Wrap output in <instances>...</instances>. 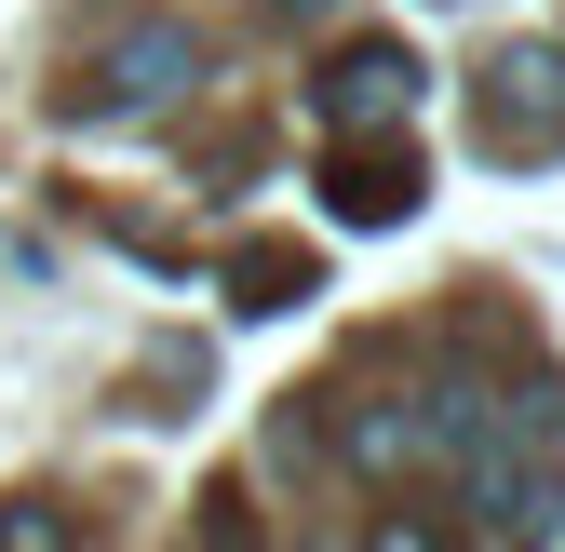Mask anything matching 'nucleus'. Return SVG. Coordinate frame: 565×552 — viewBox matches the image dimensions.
Listing matches in <instances>:
<instances>
[{
    "mask_svg": "<svg viewBox=\"0 0 565 552\" xmlns=\"http://www.w3.org/2000/svg\"><path fill=\"white\" fill-rule=\"evenodd\" d=\"M484 149L499 162H552L565 149V41L484 54Z\"/></svg>",
    "mask_w": 565,
    "mask_h": 552,
    "instance_id": "f03ea898",
    "label": "nucleus"
},
{
    "mask_svg": "<svg viewBox=\"0 0 565 552\" xmlns=\"http://www.w3.org/2000/svg\"><path fill=\"white\" fill-rule=\"evenodd\" d=\"M0 552H82V512H54V499H0Z\"/></svg>",
    "mask_w": 565,
    "mask_h": 552,
    "instance_id": "423d86ee",
    "label": "nucleus"
},
{
    "mask_svg": "<svg viewBox=\"0 0 565 552\" xmlns=\"http://www.w3.org/2000/svg\"><path fill=\"white\" fill-rule=\"evenodd\" d=\"M189 82H202V41H189L175 14H121L108 54L67 82V121H135V108H162V95H189Z\"/></svg>",
    "mask_w": 565,
    "mask_h": 552,
    "instance_id": "f257e3e1",
    "label": "nucleus"
},
{
    "mask_svg": "<svg viewBox=\"0 0 565 552\" xmlns=\"http://www.w3.org/2000/svg\"><path fill=\"white\" fill-rule=\"evenodd\" d=\"M323 202L350 230H391V216H417V149H377V135H337L323 149Z\"/></svg>",
    "mask_w": 565,
    "mask_h": 552,
    "instance_id": "20e7f679",
    "label": "nucleus"
},
{
    "mask_svg": "<svg viewBox=\"0 0 565 552\" xmlns=\"http://www.w3.org/2000/svg\"><path fill=\"white\" fill-rule=\"evenodd\" d=\"M310 284H323V269H310L297 243H243V256H230V297H243V310H297Z\"/></svg>",
    "mask_w": 565,
    "mask_h": 552,
    "instance_id": "39448f33",
    "label": "nucleus"
},
{
    "mask_svg": "<svg viewBox=\"0 0 565 552\" xmlns=\"http://www.w3.org/2000/svg\"><path fill=\"white\" fill-rule=\"evenodd\" d=\"M202 552H269V539H256V499H243V486H216V499H202Z\"/></svg>",
    "mask_w": 565,
    "mask_h": 552,
    "instance_id": "0eeeda50",
    "label": "nucleus"
},
{
    "mask_svg": "<svg viewBox=\"0 0 565 552\" xmlns=\"http://www.w3.org/2000/svg\"><path fill=\"white\" fill-rule=\"evenodd\" d=\"M364 552H445V526H417V512H391V526H377Z\"/></svg>",
    "mask_w": 565,
    "mask_h": 552,
    "instance_id": "6e6552de",
    "label": "nucleus"
},
{
    "mask_svg": "<svg viewBox=\"0 0 565 552\" xmlns=\"http://www.w3.org/2000/svg\"><path fill=\"white\" fill-rule=\"evenodd\" d=\"M310 108H323V135L404 121V108H417V54H404V41H337V67L310 82Z\"/></svg>",
    "mask_w": 565,
    "mask_h": 552,
    "instance_id": "7ed1b4c3",
    "label": "nucleus"
}]
</instances>
